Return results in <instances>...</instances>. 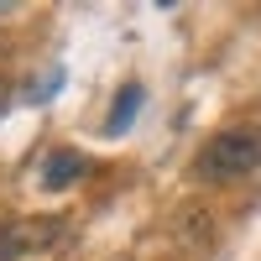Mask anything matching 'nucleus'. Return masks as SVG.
I'll use <instances>...</instances> for the list:
<instances>
[{"label":"nucleus","instance_id":"obj_1","mask_svg":"<svg viewBox=\"0 0 261 261\" xmlns=\"http://www.w3.org/2000/svg\"><path fill=\"white\" fill-rule=\"evenodd\" d=\"M256 167H261V125H230L199 151V178H209V183L246 178Z\"/></svg>","mask_w":261,"mask_h":261},{"label":"nucleus","instance_id":"obj_2","mask_svg":"<svg viewBox=\"0 0 261 261\" xmlns=\"http://www.w3.org/2000/svg\"><path fill=\"white\" fill-rule=\"evenodd\" d=\"M58 235H63V220H11V225H0V261L47 251V246H58Z\"/></svg>","mask_w":261,"mask_h":261},{"label":"nucleus","instance_id":"obj_3","mask_svg":"<svg viewBox=\"0 0 261 261\" xmlns=\"http://www.w3.org/2000/svg\"><path fill=\"white\" fill-rule=\"evenodd\" d=\"M84 178V157L79 151H53L47 162H42V188H73Z\"/></svg>","mask_w":261,"mask_h":261},{"label":"nucleus","instance_id":"obj_4","mask_svg":"<svg viewBox=\"0 0 261 261\" xmlns=\"http://www.w3.org/2000/svg\"><path fill=\"white\" fill-rule=\"evenodd\" d=\"M136 110H141V84H125V89L115 94V110H110V120H105V136H120V130L136 120Z\"/></svg>","mask_w":261,"mask_h":261},{"label":"nucleus","instance_id":"obj_5","mask_svg":"<svg viewBox=\"0 0 261 261\" xmlns=\"http://www.w3.org/2000/svg\"><path fill=\"white\" fill-rule=\"evenodd\" d=\"M58 84H63V73H47V79H42V84H32V89H27V99L37 105L42 94H53V89H58Z\"/></svg>","mask_w":261,"mask_h":261},{"label":"nucleus","instance_id":"obj_6","mask_svg":"<svg viewBox=\"0 0 261 261\" xmlns=\"http://www.w3.org/2000/svg\"><path fill=\"white\" fill-rule=\"evenodd\" d=\"M6 99H11V84H6V79H0V110H6Z\"/></svg>","mask_w":261,"mask_h":261},{"label":"nucleus","instance_id":"obj_7","mask_svg":"<svg viewBox=\"0 0 261 261\" xmlns=\"http://www.w3.org/2000/svg\"><path fill=\"white\" fill-rule=\"evenodd\" d=\"M0 16H11V0H0Z\"/></svg>","mask_w":261,"mask_h":261}]
</instances>
